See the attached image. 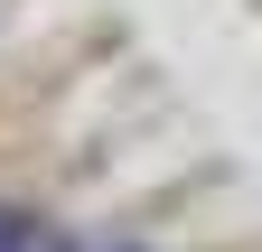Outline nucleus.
<instances>
[{
    "instance_id": "f257e3e1",
    "label": "nucleus",
    "mask_w": 262,
    "mask_h": 252,
    "mask_svg": "<svg viewBox=\"0 0 262 252\" xmlns=\"http://www.w3.org/2000/svg\"><path fill=\"white\" fill-rule=\"evenodd\" d=\"M0 252H47V243H38V234H28V224H19V215H0Z\"/></svg>"
}]
</instances>
